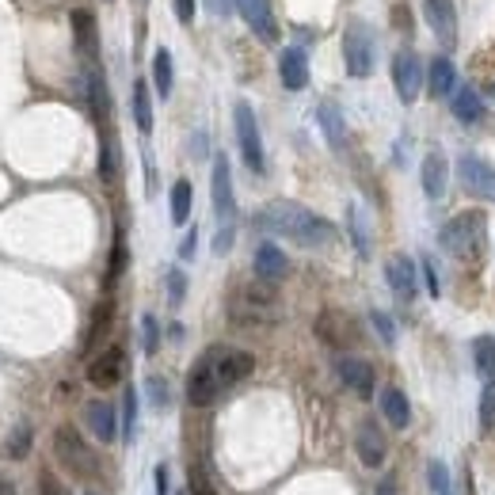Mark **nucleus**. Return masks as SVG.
<instances>
[{
    "mask_svg": "<svg viewBox=\"0 0 495 495\" xmlns=\"http://www.w3.org/2000/svg\"><path fill=\"white\" fill-rule=\"evenodd\" d=\"M100 175H103V183H115V180H119V146H115V134H103Z\"/></svg>",
    "mask_w": 495,
    "mask_h": 495,
    "instance_id": "nucleus-31",
    "label": "nucleus"
},
{
    "mask_svg": "<svg viewBox=\"0 0 495 495\" xmlns=\"http://www.w3.org/2000/svg\"><path fill=\"white\" fill-rule=\"evenodd\" d=\"M423 15L435 39L446 42V50L457 42V12H454V0H423Z\"/></svg>",
    "mask_w": 495,
    "mask_h": 495,
    "instance_id": "nucleus-14",
    "label": "nucleus"
},
{
    "mask_svg": "<svg viewBox=\"0 0 495 495\" xmlns=\"http://www.w3.org/2000/svg\"><path fill=\"white\" fill-rule=\"evenodd\" d=\"M370 324L377 328L381 340H385V347H393V343H396V324H393V316H389V313L374 309V313H370Z\"/></svg>",
    "mask_w": 495,
    "mask_h": 495,
    "instance_id": "nucleus-40",
    "label": "nucleus"
},
{
    "mask_svg": "<svg viewBox=\"0 0 495 495\" xmlns=\"http://www.w3.org/2000/svg\"><path fill=\"white\" fill-rule=\"evenodd\" d=\"M130 107H134L137 130H141V134H153V100H149V84H146V81H134Z\"/></svg>",
    "mask_w": 495,
    "mask_h": 495,
    "instance_id": "nucleus-27",
    "label": "nucleus"
},
{
    "mask_svg": "<svg viewBox=\"0 0 495 495\" xmlns=\"http://www.w3.org/2000/svg\"><path fill=\"white\" fill-rule=\"evenodd\" d=\"M190 217V183L175 180L172 183V225H187Z\"/></svg>",
    "mask_w": 495,
    "mask_h": 495,
    "instance_id": "nucleus-30",
    "label": "nucleus"
},
{
    "mask_svg": "<svg viewBox=\"0 0 495 495\" xmlns=\"http://www.w3.org/2000/svg\"><path fill=\"white\" fill-rule=\"evenodd\" d=\"M442 495H454V491H450V488H446V491H442Z\"/></svg>",
    "mask_w": 495,
    "mask_h": 495,
    "instance_id": "nucleus-53",
    "label": "nucleus"
},
{
    "mask_svg": "<svg viewBox=\"0 0 495 495\" xmlns=\"http://www.w3.org/2000/svg\"><path fill=\"white\" fill-rule=\"evenodd\" d=\"M122 270H126V241H122V233H119L115 252H110V267H107V286H115Z\"/></svg>",
    "mask_w": 495,
    "mask_h": 495,
    "instance_id": "nucleus-39",
    "label": "nucleus"
},
{
    "mask_svg": "<svg viewBox=\"0 0 495 495\" xmlns=\"http://www.w3.org/2000/svg\"><path fill=\"white\" fill-rule=\"evenodd\" d=\"M233 126H236V141H241V156L252 172H263V137H260V122L255 110L241 100L233 107Z\"/></svg>",
    "mask_w": 495,
    "mask_h": 495,
    "instance_id": "nucleus-6",
    "label": "nucleus"
},
{
    "mask_svg": "<svg viewBox=\"0 0 495 495\" xmlns=\"http://www.w3.org/2000/svg\"><path fill=\"white\" fill-rule=\"evenodd\" d=\"M233 4L244 15V23L255 31V39L278 42V20H275V12H270V0H233Z\"/></svg>",
    "mask_w": 495,
    "mask_h": 495,
    "instance_id": "nucleus-11",
    "label": "nucleus"
},
{
    "mask_svg": "<svg viewBox=\"0 0 495 495\" xmlns=\"http://www.w3.org/2000/svg\"><path fill=\"white\" fill-rule=\"evenodd\" d=\"M164 282H168V301H172V305H183V297H187V275H183V270L172 267Z\"/></svg>",
    "mask_w": 495,
    "mask_h": 495,
    "instance_id": "nucleus-38",
    "label": "nucleus"
},
{
    "mask_svg": "<svg viewBox=\"0 0 495 495\" xmlns=\"http://www.w3.org/2000/svg\"><path fill=\"white\" fill-rule=\"evenodd\" d=\"M146 389H149V401H153V408H168L172 393H168V381H164V377H149V381H146Z\"/></svg>",
    "mask_w": 495,
    "mask_h": 495,
    "instance_id": "nucleus-41",
    "label": "nucleus"
},
{
    "mask_svg": "<svg viewBox=\"0 0 495 495\" xmlns=\"http://www.w3.org/2000/svg\"><path fill=\"white\" fill-rule=\"evenodd\" d=\"M255 229L286 236V241H294L301 248H324L335 236L331 221H324L321 214H313L309 206H301V202H270V206H263V210L255 214Z\"/></svg>",
    "mask_w": 495,
    "mask_h": 495,
    "instance_id": "nucleus-1",
    "label": "nucleus"
},
{
    "mask_svg": "<svg viewBox=\"0 0 495 495\" xmlns=\"http://www.w3.org/2000/svg\"><path fill=\"white\" fill-rule=\"evenodd\" d=\"M278 76H282V88L301 92L309 84V54L301 46H286L278 54Z\"/></svg>",
    "mask_w": 495,
    "mask_h": 495,
    "instance_id": "nucleus-16",
    "label": "nucleus"
},
{
    "mask_svg": "<svg viewBox=\"0 0 495 495\" xmlns=\"http://www.w3.org/2000/svg\"><path fill=\"white\" fill-rule=\"evenodd\" d=\"M316 335L328 343V347H350V343H358V328L355 321H350L347 313H321V321H316Z\"/></svg>",
    "mask_w": 495,
    "mask_h": 495,
    "instance_id": "nucleus-15",
    "label": "nucleus"
},
{
    "mask_svg": "<svg viewBox=\"0 0 495 495\" xmlns=\"http://www.w3.org/2000/svg\"><path fill=\"white\" fill-rule=\"evenodd\" d=\"M457 180H461V187H465L469 195L495 202V168L488 161H481V156H473V153L461 156V161H457Z\"/></svg>",
    "mask_w": 495,
    "mask_h": 495,
    "instance_id": "nucleus-7",
    "label": "nucleus"
},
{
    "mask_svg": "<svg viewBox=\"0 0 495 495\" xmlns=\"http://www.w3.org/2000/svg\"><path fill=\"white\" fill-rule=\"evenodd\" d=\"M88 495H95V491H88Z\"/></svg>",
    "mask_w": 495,
    "mask_h": 495,
    "instance_id": "nucleus-54",
    "label": "nucleus"
},
{
    "mask_svg": "<svg viewBox=\"0 0 495 495\" xmlns=\"http://www.w3.org/2000/svg\"><path fill=\"white\" fill-rule=\"evenodd\" d=\"M210 190H214V214L221 225H229L236 214V199H233V172H229V156L217 153L214 156V175H210Z\"/></svg>",
    "mask_w": 495,
    "mask_h": 495,
    "instance_id": "nucleus-9",
    "label": "nucleus"
},
{
    "mask_svg": "<svg viewBox=\"0 0 495 495\" xmlns=\"http://www.w3.org/2000/svg\"><path fill=\"white\" fill-rule=\"evenodd\" d=\"M343 61H347V73L355 81H366L374 73V61H377V46H374V31L366 23H350L343 31Z\"/></svg>",
    "mask_w": 495,
    "mask_h": 495,
    "instance_id": "nucleus-5",
    "label": "nucleus"
},
{
    "mask_svg": "<svg viewBox=\"0 0 495 495\" xmlns=\"http://www.w3.org/2000/svg\"><path fill=\"white\" fill-rule=\"evenodd\" d=\"M84 423L88 430L100 442H115L119 438V411L115 404H107V401H88L84 404Z\"/></svg>",
    "mask_w": 495,
    "mask_h": 495,
    "instance_id": "nucleus-17",
    "label": "nucleus"
},
{
    "mask_svg": "<svg viewBox=\"0 0 495 495\" xmlns=\"http://www.w3.org/2000/svg\"><path fill=\"white\" fill-rule=\"evenodd\" d=\"M233 241H236L233 225H221V229H217V236H214V255H225V252L233 248Z\"/></svg>",
    "mask_w": 495,
    "mask_h": 495,
    "instance_id": "nucleus-45",
    "label": "nucleus"
},
{
    "mask_svg": "<svg viewBox=\"0 0 495 495\" xmlns=\"http://www.w3.org/2000/svg\"><path fill=\"white\" fill-rule=\"evenodd\" d=\"M355 450H358V457H362L366 469H381V465H385L389 446H385V435H381V427H377L374 420H362V423H358Z\"/></svg>",
    "mask_w": 495,
    "mask_h": 495,
    "instance_id": "nucleus-13",
    "label": "nucleus"
},
{
    "mask_svg": "<svg viewBox=\"0 0 495 495\" xmlns=\"http://www.w3.org/2000/svg\"><path fill=\"white\" fill-rule=\"evenodd\" d=\"M27 454H31V423H15V430H12L8 442H4V457L23 461Z\"/></svg>",
    "mask_w": 495,
    "mask_h": 495,
    "instance_id": "nucleus-32",
    "label": "nucleus"
},
{
    "mask_svg": "<svg viewBox=\"0 0 495 495\" xmlns=\"http://www.w3.org/2000/svg\"><path fill=\"white\" fill-rule=\"evenodd\" d=\"M54 457L66 465V473L76 476V481H95V476H100V457H95V450L73 427L54 430Z\"/></svg>",
    "mask_w": 495,
    "mask_h": 495,
    "instance_id": "nucleus-3",
    "label": "nucleus"
},
{
    "mask_svg": "<svg viewBox=\"0 0 495 495\" xmlns=\"http://www.w3.org/2000/svg\"><path fill=\"white\" fill-rule=\"evenodd\" d=\"M221 389H225V381H221V347H210L202 350V358L187 374V401L195 408H210L221 396Z\"/></svg>",
    "mask_w": 495,
    "mask_h": 495,
    "instance_id": "nucleus-4",
    "label": "nucleus"
},
{
    "mask_svg": "<svg viewBox=\"0 0 495 495\" xmlns=\"http://www.w3.org/2000/svg\"><path fill=\"white\" fill-rule=\"evenodd\" d=\"M457 84V69H454V61L438 54V57H430V66H427V92L435 95V100H446V95L454 92Z\"/></svg>",
    "mask_w": 495,
    "mask_h": 495,
    "instance_id": "nucleus-20",
    "label": "nucleus"
},
{
    "mask_svg": "<svg viewBox=\"0 0 495 495\" xmlns=\"http://www.w3.org/2000/svg\"><path fill=\"white\" fill-rule=\"evenodd\" d=\"M335 374H340L343 385L355 396H362V401H370V396H374V366L366 362V358L343 355L340 362H335Z\"/></svg>",
    "mask_w": 495,
    "mask_h": 495,
    "instance_id": "nucleus-12",
    "label": "nucleus"
},
{
    "mask_svg": "<svg viewBox=\"0 0 495 495\" xmlns=\"http://www.w3.org/2000/svg\"><path fill=\"white\" fill-rule=\"evenodd\" d=\"M420 267H423V278H427V294H430V297H438V294H442V286H438V270H435V260H427V255H423V260H420Z\"/></svg>",
    "mask_w": 495,
    "mask_h": 495,
    "instance_id": "nucleus-44",
    "label": "nucleus"
},
{
    "mask_svg": "<svg viewBox=\"0 0 495 495\" xmlns=\"http://www.w3.org/2000/svg\"><path fill=\"white\" fill-rule=\"evenodd\" d=\"M195 248H199V229H190L183 236V244H180V255H183V260H195Z\"/></svg>",
    "mask_w": 495,
    "mask_h": 495,
    "instance_id": "nucleus-47",
    "label": "nucleus"
},
{
    "mask_svg": "<svg viewBox=\"0 0 495 495\" xmlns=\"http://www.w3.org/2000/svg\"><path fill=\"white\" fill-rule=\"evenodd\" d=\"M0 495H20V491H15L12 481H4V476H0Z\"/></svg>",
    "mask_w": 495,
    "mask_h": 495,
    "instance_id": "nucleus-52",
    "label": "nucleus"
},
{
    "mask_svg": "<svg viewBox=\"0 0 495 495\" xmlns=\"http://www.w3.org/2000/svg\"><path fill=\"white\" fill-rule=\"evenodd\" d=\"M156 495H168V465H156Z\"/></svg>",
    "mask_w": 495,
    "mask_h": 495,
    "instance_id": "nucleus-48",
    "label": "nucleus"
},
{
    "mask_svg": "<svg viewBox=\"0 0 495 495\" xmlns=\"http://www.w3.org/2000/svg\"><path fill=\"white\" fill-rule=\"evenodd\" d=\"M381 415L389 420V427L404 430V427L411 423V404H408V396H404L401 389L385 385V393H381Z\"/></svg>",
    "mask_w": 495,
    "mask_h": 495,
    "instance_id": "nucleus-24",
    "label": "nucleus"
},
{
    "mask_svg": "<svg viewBox=\"0 0 495 495\" xmlns=\"http://www.w3.org/2000/svg\"><path fill=\"white\" fill-rule=\"evenodd\" d=\"M73 35H76L81 54L95 61V54H100V31H95V15L88 8H76L73 12Z\"/></svg>",
    "mask_w": 495,
    "mask_h": 495,
    "instance_id": "nucleus-22",
    "label": "nucleus"
},
{
    "mask_svg": "<svg viewBox=\"0 0 495 495\" xmlns=\"http://www.w3.org/2000/svg\"><path fill=\"white\" fill-rule=\"evenodd\" d=\"M347 229H350V241H355L358 255L366 260V255H370V236H366V221H362V214L355 210V206L347 210Z\"/></svg>",
    "mask_w": 495,
    "mask_h": 495,
    "instance_id": "nucleus-33",
    "label": "nucleus"
},
{
    "mask_svg": "<svg viewBox=\"0 0 495 495\" xmlns=\"http://www.w3.org/2000/svg\"><path fill=\"white\" fill-rule=\"evenodd\" d=\"M175 20H180V23L195 20V0H175Z\"/></svg>",
    "mask_w": 495,
    "mask_h": 495,
    "instance_id": "nucleus-46",
    "label": "nucleus"
},
{
    "mask_svg": "<svg viewBox=\"0 0 495 495\" xmlns=\"http://www.w3.org/2000/svg\"><path fill=\"white\" fill-rule=\"evenodd\" d=\"M190 495H214V488H210V484H206V481H199V476H195V481H190Z\"/></svg>",
    "mask_w": 495,
    "mask_h": 495,
    "instance_id": "nucleus-50",
    "label": "nucleus"
},
{
    "mask_svg": "<svg viewBox=\"0 0 495 495\" xmlns=\"http://www.w3.org/2000/svg\"><path fill=\"white\" fill-rule=\"evenodd\" d=\"M172 81H175V73H172V54L161 46V50L153 54V84H156V95H161V100H168V95H172Z\"/></svg>",
    "mask_w": 495,
    "mask_h": 495,
    "instance_id": "nucleus-29",
    "label": "nucleus"
},
{
    "mask_svg": "<svg viewBox=\"0 0 495 495\" xmlns=\"http://www.w3.org/2000/svg\"><path fill=\"white\" fill-rule=\"evenodd\" d=\"M473 370L481 377H495V335H481L473 340Z\"/></svg>",
    "mask_w": 495,
    "mask_h": 495,
    "instance_id": "nucleus-28",
    "label": "nucleus"
},
{
    "mask_svg": "<svg viewBox=\"0 0 495 495\" xmlns=\"http://www.w3.org/2000/svg\"><path fill=\"white\" fill-rule=\"evenodd\" d=\"M122 377H126V350L122 347H107L103 355H95L88 362V381L95 389H110V385H119Z\"/></svg>",
    "mask_w": 495,
    "mask_h": 495,
    "instance_id": "nucleus-10",
    "label": "nucleus"
},
{
    "mask_svg": "<svg viewBox=\"0 0 495 495\" xmlns=\"http://www.w3.org/2000/svg\"><path fill=\"white\" fill-rule=\"evenodd\" d=\"M110 313H115V305H110V301H103V305L92 313V328H88V335H84V350H92V347H95V340H100V335L107 331V324H110Z\"/></svg>",
    "mask_w": 495,
    "mask_h": 495,
    "instance_id": "nucleus-34",
    "label": "nucleus"
},
{
    "mask_svg": "<svg viewBox=\"0 0 495 495\" xmlns=\"http://www.w3.org/2000/svg\"><path fill=\"white\" fill-rule=\"evenodd\" d=\"M377 495H401V491H396L393 481H381V484H377Z\"/></svg>",
    "mask_w": 495,
    "mask_h": 495,
    "instance_id": "nucleus-51",
    "label": "nucleus"
},
{
    "mask_svg": "<svg viewBox=\"0 0 495 495\" xmlns=\"http://www.w3.org/2000/svg\"><path fill=\"white\" fill-rule=\"evenodd\" d=\"M454 115H457V122H481L484 115H488V107H484V100H481V92L476 88H457L454 92Z\"/></svg>",
    "mask_w": 495,
    "mask_h": 495,
    "instance_id": "nucleus-26",
    "label": "nucleus"
},
{
    "mask_svg": "<svg viewBox=\"0 0 495 495\" xmlns=\"http://www.w3.org/2000/svg\"><path fill=\"white\" fill-rule=\"evenodd\" d=\"M420 180H423L427 199H442V195H446V180H450V168H446V156H442V153H427V156H423Z\"/></svg>",
    "mask_w": 495,
    "mask_h": 495,
    "instance_id": "nucleus-21",
    "label": "nucleus"
},
{
    "mask_svg": "<svg viewBox=\"0 0 495 495\" xmlns=\"http://www.w3.org/2000/svg\"><path fill=\"white\" fill-rule=\"evenodd\" d=\"M393 84L401 103H415L423 92V61L415 57V50H401L393 57Z\"/></svg>",
    "mask_w": 495,
    "mask_h": 495,
    "instance_id": "nucleus-8",
    "label": "nucleus"
},
{
    "mask_svg": "<svg viewBox=\"0 0 495 495\" xmlns=\"http://www.w3.org/2000/svg\"><path fill=\"white\" fill-rule=\"evenodd\" d=\"M141 350H146V355H156V350H161V324H156L153 313L141 316Z\"/></svg>",
    "mask_w": 495,
    "mask_h": 495,
    "instance_id": "nucleus-35",
    "label": "nucleus"
},
{
    "mask_svg": "<svg viewBox=\"0 0 495 495\" xmlns=\"http://www.w3.org/2000/svg\"><path fill=\"white\" fill-rule=\"evenodd\" d=\"M252 267H255V275H260L263 282H282L286 275H290V260H286V252L278 244H267V241L255 248Z\"/></svg>",
    "mask_w": 495,
    "mask_h": 495,
    "instance_id": "nucleus-18",
    "label": "nucleus"
},
{
    "mask_svg": "<svg viewBox=\"0 0 495 495\" xmlns=\"http://www.w3.org/2000/svg\"><path fill=\"white\" fill-rule=\"evenodd\" d=\"M134 427H137V393L126 389V396H122V438L126 442L134 438Z\"/></svg>",
    "mask_w": 495,
    "mask_h": 495,
    "instance_id": "nucleus-37",
    "label": "nucleus"
},
{
    "mask_svg": "<svg viewBox=\"0 0 495 495\" xmlns=\"http://www.w3.org/2000/svg\"><path fill=\"white\" fill-rule=\"evenodd\" d=\"M484 233H488V214L465 210L442 225L438 244L450 255H457V260H473V255H481V248H484Z\"/></svg>",
    "mask_w": 495,
    "mask_h": 495,
    "instance_id": "nucleus-2",
    "label": "nucleus"
},
{
    "mask_svg": "<svg viewBox=\"0 0 495 495\" xmlns=\"http://www.w3.org/2000/svg\"><path fill=\"white\" fill-rule=\"evenodd\" d=\"M316 122H321V130H324L331 149H343L347 146V122H343V115H340V107H335V103H321V107H316Z\"/></svg>",
    "mask_w": 495,
    "mask_h": 495,
    "instance_id": "nucleus-25",
    "label": "nucleus"
},
{
    "mask_svg": "<svg viewBox=\"0 0 495 495\" xmlns=\"http://www.w3.org/2000/svg\"><path fill=\"white\" fill-rule=\"evenodd\" d=\"M252 370H255V358L248 355V350L221 347V381H225V389L236 385V381H244Z\"/></svg>",
    "mask_w": 495,
    "mask_h": 495,
    "instance_id": "nucleus-23",
    "label": "nucleus"
},
{
    "mask_svg": "<svg viewBox=\"0 0 495 495\" xmlns=\"http://www.w3.org/2000/svg\"><path fill=\"white\" fill-rule=\"evenodd\" d=\"M39 495H69V488L61 484L54 473H46V469H42V473H39Z\"/></svg>",
    "mask_w": 495,
    "mask_h": 495,
    "instance_id": "nucleus-43",
    "label": "nucleus"
},
{
    "mask_svg": "<svg viewBox=\"0 0 495 495\" xmlns=\"http://www.w3.org/2000/svg\"><path fill=\"white\" fill-rule=\"evenodd\" d=\"M427 476H430V488H435L438 495H442L446 488H450V473H446L442 461H430V465H427Z\"/></svg>",
    "mask_w": 495,
    "mask_h": 495,
    "instance_id": "nucleus-42",
    "label": "nucleus"
},
{
    "mask_svg": "<svg viewBox=\"0 0 495 495\" xmlns=\"http://www.w3.org/2000/svg\"><path fill=\"white\" fill-rule=\"evenodd\" d=\"M229 4L233 0H206V8H210L214 15H229Z\"/></svg>",
    "mask_w": 495,
    "mask_h": 495,
    "instance_id": "nucleus-49",
    "label": "nucleus"
},
{
    "mask_svg": "<svg viewBox=\"0 0 495 495\" xmlns=\"http://www.w3.org/2000/svg\"><path fill=\"white\" fill-rule=\"evenodd\" d=\"M385 278L393 286V294L401 301H411L415 290H420V278H415V263L408 260V255H393V260L385 263Z\"/></svg>",
    "mask_w": 495,
    "mask_h": 495,
    "instance_id": "nucleus-19",
    "label": "nucleus"
},
{
    "mask_svg": "<svg viewBox=\"0 0 495 495\" xmlns=\"http://www.w3.org/2000/svg\"><path fill=\"white\" fill-rule=\"evenodd\" d=\"M481 430L484 435H491L495 430V377L484 385V393H481Z\"/></svg>",
    "mask_w": 495,
    "mask_h": 495,
    "instance_id": "nucleus-36",
    "label": "nucleus"
}]
</instances>
